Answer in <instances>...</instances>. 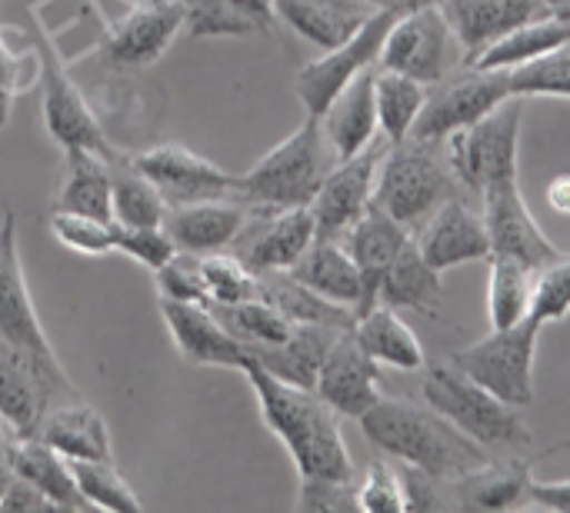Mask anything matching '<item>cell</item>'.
Wrapping results in <instances>:
<instances>
[{"instance_id":"cell-1","label":"cell","mask_w":570,"mask_h":513,"mask_svg":"<svg viewBox=\"0 0 570 513\" xmlns=\"http://www.w3.org/2000/svg\"><path fill=\"white\" fill-rule=\"evenodd\" d=\"M257 397L264 427L284 444L301 481H354V461L344 444L337 414L307 387H294L257 367L240 371Z\"/></svg>"},{"instance_id":"cell-2","label":"cell","mask_w":570,"mask_h":513,"mask_svg":"<svg viewBox=\"0 0 570 513\" xmlns=\"http://www.w3.org/2000/svg\"><path fill=\"white\" fill-rule=\"evenodd\" d=\"M357 424L381 454L434 477H461L491 461L488 447L458 431L431 404L417 407L414 401L381 397Z\"/></svg>"},{"instance_id":"cell-3","label":"cell","mask_w":570,"mask_h":513,"mask_svg":"<svg viewBox=\"0 0 570 513\" xmlns=\"http://www.w3.org/2000/svg\"><path fill=\"white\" fill-rule=\"evenodd\" d=\"M337 164L321 120L307 117L291 137H284L274 150H267L247 174H237L234 197L250 207L284 210V207H311L321 190L327 170Z\"/></svg>"},{"instance_id":"cell-4","label":"cell","mask_w":570,"mask_h":513,"mask_svg":"<svg viewBox=\"0 0 570 513\" xmlns=\"http://www.w3.org/2000/svg\"><path fill=\"white\" fill-rule=\"evenodd\" d=\"M458 190L461 184L454 177L448 144L407 137L401 144H387L374 180V204L407 230H417L444 200L458 197Z\"/></svg>"},{"instance_id":"cell-5","label":"cell","mask_w":570,"mask_h":513,"mask_svg":"<svg viewBox=\"0 0 570 513\" xmlns=\"http://www.w3.org/2000/svg\"><path fill=\"white\" fill-rule=\"evenodd\" d=\"M424 401L488 451H521L534 441L521 411L471 381L454 361L428 367Z\"/></svg>"},{"instance_id":"cell-6","label":"cell","mask_w":570,"mask_h":513,"mask_svg":"<svg viewBox=\"0 0 570 513\" xmlns=\"http://www.w3.org/2000/svg\"><path fill=\"white\" fill-rule=\"evenodd\" d=\"M541 327L544 324L538 317H524L511 327H491L488 337L464 351H454L451 361L494 397L524 411L534 404V354Z\"/></svg>"},{"instance_id":"cell-7","label":"cell","mask_w":570,"mask_h":513,"mask_svg":"<svg viewBox=\"0 0 570 513\" xmlns=\"http://www.w3.org/2000/svg\"><path fill=\"white\" fill-rule=\"evenodd\" d=\"M524 107L521 97L504 100L478 124L448 137V157L461 187L484 194L488 187L518 180V140Z\"/></svg>"},{"instance_id":"cell-8","label":"cell","mask_w":570,"mask_h":513,"mask_svg":"<svg viewBox=\"0 0 570 513\" xmlns=\"http://www.w3.org/2000/svg\"><path fill=\"white\" fill-rule=\"evenodd\" d=\"M458 63H464V53L438 3L404 7L377 57L381 70L407 73L428 87L441 83Z\"/></svg>"},{"instance_id":"cell-9","label":"cell","mask_w":570,"mask_h":513,"mask_svg":"<svg viewBox=\"0 0 570 513\" xmlns=\"http://www.w3.org/2000/svg\"><path fill=\"white\" fill-rule=\"evenodd\" d=\"M33 47L40 57V77H43V127H47V134L60 144V150H94V154L110 157L114 147L107 144L100 120L94 117L77 80L70 77L67 63L60 60L53 37L47 33V27L40 20L33 30Z\"/></svg>"},{"instance_id":"cell-10","label":"cell","mask_w":570,"mask_h":513,"mask_svg":"<svg viewBox=\"0 0 570 513\" xmlns=\"http://www.w3.org/2000/svg\"><path fill=\"white\" fill-rule=\"evenodd\" d=\"M438 90H428L424 110L411 130L417 140H448L458 130L478 124L494 107L511 100V70H478L461 67V73H448Z\"/></svg>"},{"instance_id":"cell-11","label":"cell","mask_w":570,"mask_h":513,"mask_svg":"<svg viewBox=\"0 0 570 513\" xmlns=\"http://www.w3.org/2000/svg\"><path fill=\"white\" fill-rule=\"evenodd\" d=\"M404 7H381L351 40H344L341 47L334 50H324V57L304 63L294 77V90L307 110V117H317L331 107V100L364 70L377 67V57H381V47L387 40V30L394 27L397 13Z\"/></svg>"},{"instance_id":"cell-12","label":"cell","mask_w":570,"mask_h":513,"mask_svg":"<svg viewBox=\"0 0 570 513\" xmlns=\"http://www.w3.org/2000/svg\"><path fill=\"white\" fill-rule=\"evenodd\" d=\"M0 337L7 344H13L20 354H27L30 361H37L43 371H50L57 381L70 384L67 371L60 367V361L53 354V344L47 341L37 307L30 300V287L23 277L20 247H17V217L13 214H3V224H0Z\"/></svg>"},{"instance_id":"cell-13","label":"cell","mask_w":570,"mask_h":513,"mask_svg":"<svg viewBox=\"0 0 570 513\" xmlns=\"http://www.w3.org/2000/svg\"><path fill=\"white\" fill-rule=\"evenodd\" d=\"M184 30V0H130L124 17L107 23L100 57L120 70L150 67Z\"/></svg>"},{"instance_id":"cell-14","label":"cell","mask_w":570,"mask_h":513,"mask_svg":"<svg viewBox=\"0 0 570 513\" xmlns=\"http://www.w3.org/2000/svg\"><path fill=\"white\" fill-rule=\"evenodd\" d=\"M130 160L154 184V190L164 197L167 207L234 197V187H237V174L217 167L214 160L180 144H157V147L134 154Z\"/></svg>"},{"instance_id":"cell-15","label":"cell","mask_w":570,"mask_h":513,"mask_svg":"<svg viewBox=\"0 0 570 513\" xmlns=\"http://www.w3.org/2000/svg\"><path fill=\"white\" fill-rule=\"evenodd\" d=\"M384 150H387V140L381 137L371 147H364L361 154L337 160L327 170L321 190L311 200L317 237L341 240L367 214V207L374 204V180H377V167H381Z\"/></svg>"},{"instance_id":"cell-16","label":"cell","mask_w":570,"mask_h":513,"mask_svg":"<svg viewBox=\"0 0 570 513\" xmlns=\"http://www.w3.org/2000/svg\"><path fill=\"white\" fill-rule=\"evenodd\" d=\"M314 240H317V224L311 207L267 210L247 204V224L234 240V247L237 257L261 277L274 270H291Z\"/></svg>"},{"instance_id":"cell-17","label":"cell","mask_w":570,"mask_h":513,"mask_svg":"<svg viewBox=\"0 0 570 513\" xmlns=\"http://www.w3.org/2000/svg\"><path fill=\"white\" fill-rule=\"evenodd\" d=\"M160 317L170 331L177 354L197 367H227L244 371L250 364L247 344L214 314L210 304L167 300L160 297Z\"/></svg>"},{"instance_id":"cell-18","label":"cell","mask_w":570,"mask_h":513,"mask_svg":"<svg viewBox=\"0 0 570 513\" xmlns=\"http://www.w3.org/2000/svg\"><path fill=\"white\" fill-rule=\"evenodd\" d=\"M57 394H73V387L0 337V421L7 434L33 437Z\"/></svg>"},{"instance_id":"cell-19","label":"cell","mask_w":570,"mask_h":513,"mask_svg":"<svg viewBox=\"0 0 570 513\" xmlns=\"http://www.w3.org/2000/svg\"><path fill=\"white\" fill-rule=\"evenodd\" d=\"M314 394L337 417H351V421H361L384 397L381 394V364L354 341L351 331L334 337V344L321 364Z\"/></svg>"},{"instance_id":"cell-20","label":"cell","mask_w":570,"mask_h":513,"mask_svg":"<svg viewBox=\"0 0 570 513\" xmlns=\"http://www.w3.org/2000/svg\"><path fill=\"white\" fill-rule=\"evenodd\" d=\"M481 197H484L481 217H484V227H488L491 254L514 257V260H521V264H528L534 270H541L544 264L561 257V250L548 240V234L538 227L534 214L528 210L518 180L488 187Z\"/></svg>"},{"instance_id":"cell-21","label":"cell","mask_w":570,"mask_h":513,"mask_svg":"<svg viewBox=\"0 0 570 513\" xmlns=\"http://www.w3.org/2000/svg\"><path fill=\"white\" fill-rule=\"evenodd\" d=\"M417 247L424 254V260L434 270H451L471 260H484L491 257V240H488V227L484 217L478 210L468 207V200L458 194L451 200H444L421 227H417Z\"/></svg>"},{"instance_id":"cell-22","label":"cell","mask_w":570,"mask_h":513,"mask_svg":"<svg viewBox=\"0 0 570 513\" xmlns=\"http://www.w3.org/2000/svg\"><path fill=\"white\" fill-rule=\"evenodd\" d=\"M244 224H247V204L237 197L180 204V207H167L164 214V230L174 240V247L194 257H207L224 247H234Z\"/></svg>"},{"instance_id":"cell-23","label":"cell","mask_w":570,"mask_h":513,"mask_svg":"<svg viewBox=\"0 0 570 513\" xmlns=\"http://www.w3.org/2000/svg\"><path fill=\"white\" fill-rule=\"evenodd\" d=\"M534 484L531 461H488L478 471H468L461 477H444V501L448 511H514L528 504Z\"/></svg>"},{"instance_id":"cell-24","label":"cell","mask_w":570,"mask_h":513,"mask_svg":"<svg viewBox=\"0 0 570 513\" xmlns=\"http://www.w3.org/2000/svg\"><path fill=\"white\" fill-rule=\"evenodd\" d=\"M411 237H414V230H407L401 220H394L377 204H371L367 214L341 237L344 247L351 250V257H354V264L361 270V284H364V300L357 307V317L367 314L377 304L381 280H384L387 267L394 264V257L404 250V244Z\"/></svg>"},{"instance_id":"cell-25","label":"cell","mask_w":570,"mask_h":513,"mask_svg":"<svg viewBox=\"0 0 570 513\" xmlns=\"http://www.w3.org/2000/svg\"><path fill=\"white\" fill-rule=\"evenodd\" d=\"M438 7L444 10L464 60L481 53L488 43L511 33L514 27L548 13L544 0H438Z\"/></svg>"},{"instance_id":"cell-26","label":"cell","mask_w":570,"mask_h":513,"mask_svg":"<svg viewBox=\"0 0 570 513\" xmlns=\"http://www.w3.org/2000/svg\"><path fill=\"white\" fill-rule=\"evenodd\" d=\"M277 20L321 50H334L351 40L381 7L367 0H274Z\"/></svg>"},{"instance_id":"cell-27","label":"cell","mask_w":570,"mask_h":513,"mask_svg":"<svg viewBox=\"0 0 570 513\" xmlns=\"http://www.w3.org/2000/svg\"><path fill=\"white\" fill-rule=\"evenodd\" d=\"M374 70L357 73L334 100L331 107L321 114V130L334 150L337 160H347L354 154H361L364 147H371L381 134L377 127V103H374Z\"/></svg>"},{"instance_id":"cell-28","label":"cell","mask_w":570,"mask_h":513,"mask_svg":"<svg viewBox=\"0 0 570 513\" xmlns=\"http://www.w3.org/2000/svg\"><path fill=\"white\" fill-rule=\"evenodd\" d=\"M344 331L334 327H317V324H297L294 334L284 344H264V347H247L250 361L257 367H264L267 374H274L284 384L294 387H307L314 391L321 364L334 344V337Z\"/></svg>"},{"instance_id":"cell-29","label":"cell","mask_w":570,"mask_h":513,"mask_svg":"<svg viewBox=\"0 0 570 513\" xmlns=\"http://www.w3.org/2000/svg\"><path fill=\"white\" fill-rule=\"evenodd\" d=\"M294 280H301L304 287H311L314 294L344 304L357 314L361 300H364V284H361V270L351 257V250L344 247V240H327L317 237L301 260L287 270Z\"/></svg>"},{"instance_id":"cell-30","label":"cell","mask_w":570,"mask_h":513,"mask_svg":"<svg viewBox=\"0 0 570 513\" xmlns=\"http://www.w3.org/2000/svg\"><path fill=\"white\" fill-rule=\"evenodd\" d=\"M7 454H10L17 477L33 484L57 511H90V504L83 501V494L73 481L70 461L60 457L53 447H47L37 437H10Z\"/></svg>"},{"instance_id":"cell-31","label":"cell","mask_w":570,"mask_h":513,"mask_svg":"<svg viewBox=\"0 0 570 513\" xmlns=\"http://www.w3.org/2000/svg\"><path fill=\"white\" fill-rule=\"evenodd\" d=\"M33 437L53 447L67 461H114L107 424L87 404H70V407L50 404Z\"/></svg>"},{"instance_id":"cell-32","label":"cell","mask_w":570,"mask_h":513,"mask_svg":"<svg viewBox=\"0 0 570 513\" xmlns=\"http://www.w3.org/2000/svg\"><path fill=\"white\" fill-rule=\"evenodd\" d=\"M351 334L381 367H394V371H407V374L428 367L421 341L397 317V310L387 307V304H374L367 314H361L354 320Z\"/></svg>"},{"instance_id":"cell-33","label":"cell","mask_w":570,"mask_h":513,"mask_svg":"<svg viewBox=\"0 0 570 513\" xmlns=\"http://www.w3.org/2000/svg\"><path fill=\"white\" fill-rule=\"evenodd\" d=\"M277 20L274 0H184L190 37H254Z\"/></svg>"},{"instance_id":"cell-34","label":"cell","mask_w":570,"mask_h":513,"mask_svg":"<svg viewBox=\"0 0 570 513\" xmlns=\"http://www.w3.org/2000/svg\"><path fill=\"white\" fill-rule=\"evenodd\" d=\"M570 43V20L561 17H534L521 27H514L511 33L498 37L494 43H488L481 53H474L471 60H464V67H478V70H511L521 67L541 53H551L558 47Z\"/></svg>"},{"instance_id":"cell-35","label":"cell","mask_w":570,"mask_h":513,"mask_svg":"<svg viewBox=\"0 0 570 513\" xmlns=\"http://www.w3.org/2000/svg\"><path fill=\"white\" fill-rule=\"evenodd\" d=\"M441 270H434L417 240L411 237L404 244V250L394 257V264L387 267L384 280H381V290H377V304H387V307H407V310H421V314H438V304H441Z\"/></svg>"},{"instance_id":"cell-36","label":"cell","mask_w":570,"mask_h":513,"mask_svg":"<svg viewBox=\"0 0 570 513\" xmlns=\"http://www.w3.org/2000/svg\"><path fill=\"white\" fill-rule=\"evenodd\" d=\"M67 170L53 200V210L114 220L110 214V164L94 150H63Z\"/></svg>"},{"instance_id":"cell-37","label":"cell","mask_w":570,"mask_h":513,"mask_svg":"<svg viewBox=\"0 0 570 513\" xmlns=\"http://www.w3.org/2000/svg\"><path fill=\"white\" fill-rule=\"evenodd\" d=\"M261 297H267L277 310H284L294 324H317V327H334V331H351L357 314L344 304H334L301 280H294L287 270L261 274Z\"/></svg>"},{"instance_id":"cell-38","label":"cell","mask_w":570,"mask_h":513,"mask_svg":"<svg viewBox=\"0 0 570 513\" xmlns=\"http://www.w3.org/2000/svg\"><path fill=\"white\" fill-rule=\"evenodd\" d=\"M428 83L397 73V70H374V103H377V127L387 144H401L411 137L424 100H428Z\"/></svg>"},{"instance_id":"cell-39","label":"cell","mask_w":570,"mask_h":513,"mask_svg":"<svg viewBox=\"0 0 570 513\" xmlns=\"http://www.w3.org/2000/svg\"><path fill=\"white\" fill-rule=\"evenodd\" d=\"M110 164V214L120 227H160L167 204L130 157H107Z\"/></svg>"},{"instance_id":"cell-40","label":"cell","mask_w":570,"mask_h":513,"mask_svg":"<svg viewBox=\"0 0 570 513\" xmlns=\"http://www.w3.org/2000/svg\"><path fill=\"white\" fill-rule=\"evenodd\" d=\"M491 277H488V317L491 327H511L531 317V297H534V267L491 254Z\"/></svg>"},{"instance_id":"cell-41","label":"cell","mask_w":570,"mask_h":513,"mask_svg":"<svg viewBox=\"0 0 570 513\" xmlns=\"http://www.w3.org/2000/svg\"><path fill=\"white\" fill-rule=\"evenodd\" d=\"M214 314L247 344V347H264V344H284L294 334V320L277 310L267 297H250L234 307H214Z\"/></svg>"},{"instance_id":"cell-42","label":"cell","mask_w":570,"mask_h":513,"mask_svg":"<svg viewBox=\"0 0 570 513\" xmlns=\"http://www.w3.org/2000/svg\"><path fill=\"white\" fill-rule=\"evenodd\" d=\"M73 481L83 494V501L94 511H114V513H140L144 504L134 494V487L120 477V471L114 467V461H70Z\"/></svg>"},{"instance_id":"cell-43","label":"cell","mask_w":570,"mask_h":513,"mask_svg":"<svg viewBox=\"0 0 570 513\" xmlns=\"http://www.w3.org/2000/svg\"><path fill=\"white\" fill-rule=\"evenodd\" d=\"M200 270H204L210 307H234L250 297H261V277L240 257L217 250V254L200 257Z\"/></svg>"},{"instance_id":"cell-44","label":"cell","mask_w":570,"mask_h":513,"mask_svg":"<svg viewBox=\"0 0 570 513\" xmlns=\"http://www.w3.org/2000/svg\"><path fill=\"white\" fill-rule=\"evenodd\" d=\"M514 97H570V43L511 67Z\"/></svg>"},{"instance_id":"cell-45","label":"cell","mask_w":570,"mask_h":513,"mask_svg":"<svg viewBox=\"0 0 570 513\" xmlns=\"http://www.w3.org/2000/svg\"><path fill=\"white\" fill-rule=\"evenodd\" d=\"M50 234L73 254L83 257H107L117 254V220H97V217H83V214H67V210H53L50 214Z\"/></svg>"},{"instance_id":"cell-46","label":"cell","mask_w":570,"mask_h":513,"mask_svg":"<svg viewBox=\"0 0 570 513\" xmlns=\"http://www.w3.org/2000/svg\"><path fill=\"white\" fill-rule=\"evenodd\" d=\"M570 314V257H558L544 264L534 274V297H531V317L541 324L564 320Z\"/></svg>"},{"instance_id":"cell-47","label":"cell","mask_w":570,"mask_h":513,"mask_svg":"<svg viewBox=\"0 0 570 513\" xmlns=\"http://www.w3.org/2000/svg\"><path fill=\"white\" fill-rule=\"evenodd\" d=\"M157 280V294L167 300H194V304H210L207 297V284H204V270H200V257L177 250L167 264H160L154 270Z\"/></svg>"},{"instance_id":"cell-48","label":"cell","mask_w":570,"mask_h":513,"mask_svg":"<svg viewBox=\"0 0 570 513\" xmlns=\"http://www.w3.org/2000/svg\"><path fill=\"white\" fill-rule=\"evenodd\" d=\"M357 507L367 513H401L407 511L401 471H394L387 461H374L364 477L357 481Z\"/></svg>"},{"instance_id":"cell-49","label":"cell","mask_w":570,"mask_h":513,"mask_svg":"<svg viewBox=\"0 0 570 513\" xmlns=\"http://www.w3.org/2000/svg\"><path fill=\"white\" fill-rule=\"evenodd\" d=\"M117 254L137 260L140 267H147L154 274L160 264H167L177 254V247L167 237L164 224L160 227H120V234H117Z\"/></svg>"},{"instance_id":"cell-50","label":"cell","mask_w":570,"mask_h":513,"mask_svg":"<svg viewBox=\"0 0 570 513\" xmlns=\"http://www.w3.org/2000/svg\"><path fill=\"white\" fill-rule=\"evenodd\" d=\"M30 70H40V57L33 50V57L27 60V53H17L10 43H7V30L0 23V130L7 127V117H10V107L13 100L23 93L27 80L33 77ZM30 90V87H27Z\"/></svg>"},{"instance_id":"cell-51","label":"cell","mask_w":570,"mask_h":513,"mask_svg":"<svg viewBox=\"0 0 570 513\" xmlns=\"http://www.w3.org/2000/svg\"><path fill=\"white\" fill-rule=\"evenodd\" d=\"M297 511L344 513L357 507V477L354 481H301Z\"/></svg>"},{"instance_id":"cell-52","label":"cell","mask_w":570,"mask_h":513,"mask_svg":"<svg viewBox=\"0 0 570 513\" xmlns=\"http://www.w3.org/2000/svg\"><path fill=\"white\" fill-rule=\"evenodd\" d=\"M0 511H10V513H33V511H57L33 484H27V481H20V477H13V484L7 487V494L0 497Z\"/></svg>"},{"instance_id":"cell-53","label":"cell","mask_w":570,"mask_h":513,"mask_svg":"<svg viewBox=\"0 0 570 513\" xmlns=\"http://www.w3.org/2000/svg\"><path fill=\"white\" fill-rule=\"evenodd\" d=\"M528 504H538V507H548V511L570 513V481H551V484L534 481Z\"/></svg>"},{"instance_id":"cell-54","label":"cell","mask_w":570,"mask_h":513,"mask_svg":"<svg viewBox=\"0 0 570 513\" xmlns=\"http://www.w3.org/2000/svg\"><path fill=\"white\" fill-rule=\"evenodd\" d=\"M548 204H551L561 217H570V174H558V177L548 184Z\"/></svg>"},{"instance_id":"cell-55","label":"cell","mask_w":570,"mask_h":513,"mask_svg":"<svg viewBox=\"0 0 570 513\" xmlns=\"http://www.w3.org/2000/svg\"><path fill=\"white\" fill-rule=\"evenodd\" d=\"M13 477H17V471H13V464H10L7 441H3V444H0V497L7 494V487L13 484Z\"/></svg>"},{"instance_id":"cell-56","label":"cell","mask_w":570,"mask_h":513,"mask_svg":"<svg viewBox=\"0 0 570 513\" xmlns=\"http://www.w3.org/2000/svg\"><path fill=\"white\" fill-rule=\"evenodd\" d=\"M367 3H374V7H397V3H404V0H367Z\"/></svg>"},{"instance_id":"cell-57","label":"cell","mask_w":570,"mask_h":513,"mask_svg":"<svg viewBox=\"0 0 570 513\" xmlns=\"http://www.w3.org/2000/svg\"><path fill=\"white\" fill-rule=\"evenodd\" d=\"M421 3H438V0H404L401 7H421Z\"/></svg>"},{"instance_id":"cell-58","label":"cell","mask_w":570,"mask_h":513,"mask_svg":"<svg viewBox=\"0 0 570 513\" xmlns=\"http://www.w3.org/2000/svg\"><path fill=\"white\" fill-rule=\"evenodd\" d=\"M3 441H10V434H7V427H3V421H0V444H3Z\"/></svg>"}]
</instances>
